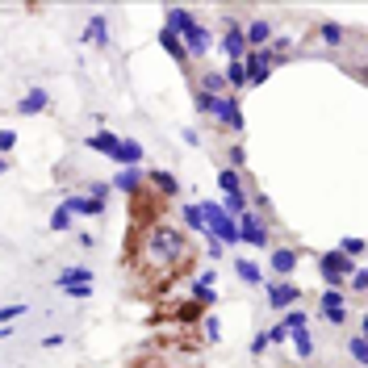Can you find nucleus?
<instances>
[{"label": "nucleus", "mask_w": 368, "mask_h": 368, "mask_svg": "<svg viewBox=\"0 0 368 368\" xmlns=\"http://www.w3.org/2000/svg\"><path fill=\"white\" fill-rule=\"evenodd\" d=\"M192 105H197V113L218 117L226 130H243V105H238V96H234V92H226V96H205V92H192Z\"/></svg>", "instance_id": "1"}, {"label": "nucleus", "mask_w": 368, "mask_h": 368, "mask_svg": "<svg viewBox=\"0 0 368 368\" xmlns=\"http://www.w3.org/2000/svg\"><path fill=\"white\" fill-rule=\"evenodd\" d=\"M234 226H238V243H251V247H260V251L272 247V234H268V218H264V214L247 209V214L234 218Z\"/></svg>", "instance_id": "2"}, {"label": "nucleus", "mask_w": 368, "mask_h": 368, "mask_svg": "<svg viewBox=\"0 0 368 368\" xmlns=\"http://www.w3.org/2000/svg\"><path fill=\"white\" fill-rule=\"evenodd\" d=\"M318 272H322V284H326V289H343V280L356 272V260H347L343 251H322Z\"/></svg>", "instance_id": "3"}, {"label": "nucleus", "mask_w": 368, "mask_h": 368, "mask_svg": "<svg viewBox=\"0 0 368 368\" xmlns=\"http://www.w3.org/2000/svg\"><path fill=\"white\" fill-rule=\"evenodd\" d=\"M318 318L330 322V326H343V322L352 318V314H347V293H343V289H322Z\"/></svg>", "instance_id": "4"}, {"label": "nucleus", "mask_w": 368, "mask_h": 368, "mask_svg": "<svg viewBox=\"0 0 368 368\" xmlns=\"http://www.w3.org/2000/svg\"><path fill=\"white\" fill-rule=\"evenodd\" d=\"M243 71H247V88L268 84V71H272V50H268V46L247 50V54H243Z\"/></svg>", "instance_id": "5"}, {"label": "nucleus", "mask_w": 368, "mask_h": 368, "mask_svg": "<svg viewBox=\"0 0 368 368\" xmlns=\"http://www.w3.org/2000/svg\"><path fill=\"white\" fill-rule=\"evenodd\" d=\"M264 297H268L272 310H293V306H301L306 289L293 284V280H276V284H264Z\"/></svg>", "instance_id": "6"}, {"label": "nucleus", "mask_w": 368, "mask_h": 368, "mask_svg": "<svg viewBox=\"0 0 368 368\" xmlns=\"http://www.w3.org/2000/svg\"><path fill=\"white\" fill-rule=\"evenodd\" d=\"M218 50L226 54V63H243V54H247V38H243V25H238L234 17H226V21H222V42H218Z\"/></svg>", "instance_id": "7"}, {"label": "nucleus", "mask_w": 368, "mask_h": 368, "mask_svg": "<svg viewBox=\"0 0 368 368\" xmlns=\"http://www.w3.org/2000/svg\"><path fill=\"white\" fill-rule=\"evenodd\" d=\"M297 264H301V251L297 247H272L268 251V272L280 276V280H289V276L297 272Z\"/></svg>", "instance_id": "8"}, {"label": "nucleus", "mask_w": 368, "mask_h": 368, "mask_svg": "<svg viewBox=\"0 0 368 368\" xmlns=\"http://www.w3.org/2000/svg\"><path fill=\"white\" fill-rule=\"evenodd\" d=\"M180 42H184V54H188V59H205V54H209V46H214V34H209V25H201V21H197L188 34H180Z\"/></svg>", "instance_id": "9"}, {"label": "nucleus", "mask_w": 368, "mask_h": 368, "mask_svg": "<svg viewBox=\"0 0 368 368\" xmlns=\"http://www.w3.org/2000/svg\"><path fill=\"white\" fill-rule=\"evenodd\" d=\"M46 109H50V92H46L42 84H30V92L17 100V113H21V117H38Z\"/></svg>", "instance_id": "10"}, {"label": "nucleus", "mask_w": 368, "mask_h": 368, "mask_svg": "<svg viewBox=\"0 0 368 368\" xmlns=\"http://www.w3.org/2000/svg\"><path fill=\"white\" fill-rule=\"evenodd\" d=\"M109 184H113L117 192H126V197H138V192L146 188V172H142V168H117Z\"/></svg>", "instance_id": "11"}, {"label": "nucleus", "mask_w": 368, "mask_h": 368, "mask_svg": "<svg viewBox=\"0 0 368 368\" xmlns=\"http://www.w3.org/2000/svg\"><path fill=\"white\" fill-rule=\"evenodd\" d=\"M243 38H247V50H260V46L272 42V21L268 17H251L243 25Z\"/></svg>", "instance_id": "12"}, {"label": "nucleus", "mask_w": 368, "mask_h": 368, "mask_svg": "<svg viewBox=\"0 0 368 368\" xmlns=\"http://www.w3.org/2000/svg\"><path fill=\"white\" fill-rule=\"evenodd\" d=\"M142 159H146V151H142L138 138H122L117 151H113V163H117V168H142Z\"/></svg>", "instance_id": "13"}, {"label": "nucleus", "mask_w": 368, "mask_h": 368, "mask_svg": "<svg viewBox=\"0 0 368 368\" xmlns=\"http://www.w3.org/2000/svg\"><path fill=\"white\" fill-rule=\"evenodd\" d=\"M163 25H168L172 34H188V30L197 25V17H192V8H184V4H168V8H163Z\"/></svg>", "instance_id": "14"}, {"label": "nucleus", "mask_w": 368, "mask_h": 368, "mask_svg": "<svg viewBox=\"0 0 368 368\" xmlns=\"http://www.w3.org/2000/svg\"><path fill=\"white\" fill-rule=\"evenodd\" d=\"M63 205H67L71 214H84V218H100V214H105V205H100V201H92V197H84V192H67V197H63Z\"/></svg>", "instance_id": "15"}, {"label": "nucleus", "mask_w": 368, "mask_h": 368, "mask_svg": "<svg viewBox=\"0 0 368 368\" xmlns=\"http://www.w3.org/2000/svg\"><path fill=\"white\" fill-rule=\"evenodd\" d=\"M84 42L88 46H109V21H105V13H92L88 17V30H84Z\"/></svg>", "instance_id": "16"}, {"label": "nucleus", "mask_w": 368, "mask_h": 368, "mask_svg": "<svg viewBox=\"0 0 368 368\" xmlns=\"http://www.w3.org/2000/svg\"><path fill=\"white\" fill-rule=\"evenodd\" d=\"M71 284H92V268L71 264V268H63V272L54 276V289H59V293H63V289H71Z\"/></svg>", "instance_id": "17"}, {"label": "nucleus", "mask_w": 368, "mask_h": 368, "mask_svg": "<svg viewBox=\"0 0 368 368\" xmlns=\"http://www.w3.org/2000/svg\"><path fill=\"white\" fill-rule=\"evenodd\" d=\"M289 343H293V356H297L301 364H310V360H314V335H310V326H306V330H293V335H289Z\"/></svg>", "instance_id": "18"}, {"label": "nucleus", "mask_w": 368, "mask_h": 368, "mask_svg": "<svg viewBox=\"0 0 368 368\" xmlns=\"http://www.w3.org/2000/svg\"><path fill=\"white\" fill-rule=\"evenodd\" d=\"M146 184H155L163 197H176V192H180V180H176L168 168H151V172H146Z\"/></svg>", "instance_id": "19"}, {"label": "nucleus", "mask_w": 368, "mask_h": 368, "mask_svg": "<svg viewBox=\"0 0 368 368\" xmlns=\"http://www.w3.org/2000/svg\"><path fill=\"white\" fill-rule=\"evenodd\" d=\"M159 46L172 54V63H180V67H188V54H184V42H180V34H172L168 25L159 30Z\"/></svg>", "instance_id": "20"}, {"label": "nucleus", "mask_w": 368, "mask_h": 368, "mask_svg": "<svg viewBox=\"0 0 368 368\" xmlns=\"http://www.w3.org/2000/svg\"><path fill=\"white\" fill-rule=\"evenodd\" d=\"M234 276H238L243 284H260V289H264V268H260L255 260H243V255H238V260H234Z\"/></svg>", "instance_id": "21"}, {"label": "nucleus", "mask_w": 368, "mask_h": 368, "mask_svg": "<svg viewBox=\"0 0 368 368\" xmlns=\"http://www.w3.org/2000/svg\"><path fill=\"white\" fill-rule=\"evenodd\" d=\"M218 205H222V214H226V218H238V214H247V209H251V201H247V188H243V192H222V201H218Z\"/></svg>", "instance_id": "22"}, {"label": "nucleus", "mask_w": 368, "mask_h": 368, "mask_svg": "<svg viewBox=\"0 0 368 368\" xmlns=\"http://www.w3.org/2000/svg\"><path fill=\"white\" fill-rule=\"evenodd\" d=\"M117 142H122V138L113 134V130H96V134L88 138V151H96V155H109V159H113Z\"/></svg>", "instance_id": "23"}, {"label": "nucleus", "mask_w": 368, "mask_h": 368, "mask_svg": "<svg viewBox=\"0 0 368 368\" xmlns=\"http://www.w3.org/2000/svg\"><path fill=\"white\" fill-rule=\"evenodd\" d=\"M280 326H284L289 335H293V330H306V326H310V314H306L301 306H293V310H284V318H280Z\"/></svg>", "instance_id": "24"}, {"label": "nucleus", "mask_w": 368, "mask_h": 368, "mask_svg": "<svg viewBox=\"0 0 368 368\" xmlns=\"http://www.w3.org/2000/svg\"><path fill=\"white\" fill-rule=\"evenodd\" d=\"M222 80H226V88H230V92H243V88H247V71H243V63H226Z\"/></svg>", "instance_id": "25"}, {"label": "nucleus", "mask_w": 368, "mask_h": 368, "mask_svg": "<svg viewBox=\"0 0 368 368\" xmlns=\"http://www.w3.org/2000/svg\"><path fill=\"white\" fill-rule=\"evenodd\" d=\"M218 188H222V192H243V188H247V184H243V172L218 168Z\"/></svg>", "instance_id": "26"}, {"label": "nucleus", "mask_w": 368, "mask_h": 368, "mask_svg": "<svg viewBox=\"0 0 368 368\" xmlns=\"http://www.w3.org/2000/svg\"><path fill=\"white\" fill-rule=\"evenodd\" d=\"M180 218H184V226L197 230V234L205 230V222H201V205H197V201H184V205H180Z\"/></svg>", "instance_id": "27"}, {"label": "nucleus", "mask_w": 368, "mask_h": 368, "mask_svg": "<svg viewBox=\"0 0 368 368\" xmlns=\"http://www.w3.org/2000/svg\"><path fill=\"white\" fill-rule=\"evenodd\" d=\"M84 197L100 201V205H109V197H113V184H109V180H88V184H84Z\"/></svg>", "instance_id": "28"}, {"label": "nucleus", "mask_w": 368, "mask_h": 368, "mask_svg": "<svg viewBox=\"0 0 368 368\" xmlns=\"http://www.w3.org/2000/svg\"><path fill=\"white\" fill-rule=\"evenodd\" d=\"M30 314V301H13V306H0V326H13L17 318Z\"/></svg>", "instance_id": "29"}, {"label": "nucleus", "mask_w": 368, "mask_h": 368, "mask_svg": "<svg viewBox=\"0 0 368 368\" xmlns=\"http://www.w3.org/2000/svg\"><path fill=\"white\" fill-rule=\"evenodd\" d=\"M218 301V293H214V284H197L192 280V306H201V310H209Z\"/></svg>", "instance_id": "30"}, {"label": "nucleus", "mask_w": 368, "mask_h": 368, "mask_svg": "<svg viewBox=\"0 0 368 368\" xmlns=\"http://www.w3.org/2000/svg\"><path fill=\"white\" fill-rule=\"evenodd\" d=\"M318 38L326 46H339L343 38H347V30H343V25H335V21H322V25H318Z\"/></svg>", "instance_id": "31"}, {"label": "nucleus", "mask_w": 368, "mask_h": 368, "mask_svg": "<svg viewBox=\"0 0 368 368\" xmlns=\"http://www.w3.org/2000/svg\"><path fill=\"white\" fill-rule=\"evenodd\" d=\"M335 251H343L347 260H356V264H360V255H364V238H360V234H352V238H343Z\"/></svg>", "instance_id": "32"}, {"label": "nucleus", "mask_w": 368, "mask_h": 368, "mask_svg": "<svg viewBox=\"0 0 368 368\" xmlns=\"http://www.w3.org/2000/svg\"><path fill=\"white\" fill-rule=\"evenodd\" d=\"M50 230H54V234H63V230H71V209H67L63 201H59V209L50 214Z\"/></svg>", "instance_id": "33"}, {"label": "nucleus", "mask_w": 368, "mask_h": 368, "mask_svg": "<svg viewBox=\"0 0 368 368\" xmlns=\"http://www.w3.org/2000/svg\"><path fill=\"white\" fill-rule=\"evenodd\" d=\"M222 168L243 172V168H247V151H243V146H226V163H222Z\"/></svg>", "instance_id": "34"}, {"label": "nucleus", "mask_w": 368, "mask_h": 368, "mask_svg": "<svg viewBox=\"0 0 368 368\" xmlns=\"http://www.w3.org/2000/svg\"><path fill=\"white\" fill-rule=\"evenodd\" d=\"M201 330H205V339H209V343H218V339H222V322L214 318V314H201Z\"/></svg>", "instance_id": "35"}, {"label": "nucleus", "mask_w": 368, "mask_h": 368, "mask_svg": "<svg viewBox=\"0 0 368 368\" xmlns=\"http://www.w3.org/2000/svg\"><path fill=\"white\" fill-rule=\"evenodd\" d=\"M347 352H352L356 364H368V339H364V335H356V339L347 343Z\"/></svg>", "instance_id": "36"}, {"label": "nucleus", "mask_w": 368, "mask_h": 368, "mask_svg": "<svg viewBox=\"0 0 368 368\" xmlns=\"http://www.w3.org/2000/svg\"><path fill=\"white\" fill-rule=\"evenodd\" d=\"M201 238H205V255H209V260H222V255H226V247H222L209 230H201Z\"/></svg>", "instance_id": "37"}, {"label": "nucleus", "mask_w": 368, "mask_h": 368, "mask_svg": "<svg viewBox=\"0 0 368 368\" xmlns=\"http://www.w3.org/2000/svg\"><path fill=\"white\" fill-rule=\"evenodd\" d=\"M347 289H352V293H364V289H368V272L360 268V264H356V272H352V284H347Z\"/></svg>", "instance_id": "38"}, {"label": "nucleus", "mask_w": 368, "mask_h": 368, "mask_svg": "<svg viewBox=\"0 0 368 368\" xmlns=\"http://www.w3.org/2000/svg\"><path fill=\"white\" fill-rule=\"evenodd\" d=\"M264 335H268V343H284V339H289V330H284L280 322H272V326H268Z\"/></svg>", "instance_id": "39"}, {"label": "nucleus", "mask_w": 368, "mask_h": 368, "mask_svg": "<svg viewBox=\"0 0 368 368\" xmlns=\"http://www.w3.org/2000/svg\"><path fill=\"white\" fill-rule=\"evenodd\" d=\"M268 347H272V343H268V335H264V330H260V335H255V339H251V356H264V352H268Z\"/></svg>", "instance_id": "40"}, {"label": "nucleus", "mask_w": 368, "mask_h": 368, "mask_svg": "<svg viewBox=\"0 0 368 368\" xmlns=\"http://www.w3.org/2000/svg\"><path fill=\"white\" fill-rule=\"evenodd\" d=\"M13 146H17V130H0V155L13 151Z\"/></svg>", "instance_id": "41"}, {"label": "nucleus", "mask_w": 368, "mask_h": 368, "mask_svg": "<svg viewBox=\"0 0 368 368\" xmlns=\"http://www.w3.org/2000/svg\"><path fill=\"white\" fill-rule=\"evenodd\" d=\"M63 293H67V297H80V301H84V297H92V284H71V289H63Z\"/></svg>", "instance_id": "42"}, {"label": "nucleus", "mask_w": 368, "mask_h": 368, "mask_svg": "<svg viewBox=\"0 0 368 368\" xmlns=\"http://www.w3.org/2000/svg\"><path fill=\"white\" fill-rule=\"evenodd\" d=\"M180 138H184V142H188V146H201V134H197L192 126H184V130H180Z\"/></svg>", "instance_id": "43"}, {"label": "nucleus", "mask_w": 368, "mask_h": 368, "mask_svg": "<svg viewBox=\"0 0 368 368\" xmlns=\"http://www.w3.org/2000/svg\"><path fill=\"white\" fill-rule=\"evenodd\" d=\"M214 280H218V272H214V268H205V272L197 276V284H214Z\"/></svg>", "instance_id": "44"}, {"label": "nucleus", "mask_w": 368, "mask_h": 368, "mask_svg": "<svg viewBox=\"0 0 368 368\" xmlns=\"http://www.w3.org/2000/svg\"><path fill=\"white\" fill-rule=\"evenodd\" d=\"M13 335V326H0V339H8Z\"/></svg>", "instance_id": "45"}, {"label": "nucleus", "mask_w": 368, "mask_h": 368, "mask_svg": "<svg viewBox=\"0 0 368 368\" xmlns=\"http://www.w3.org/2000/svg\"><path fill=\"white\" fill-rule=\"evenodd\" d=\"M4 172H8V159H4V155H0V176H4Z\"/></svg>", "instance_id": "46"}, {"label": "nucleus", "mask_w": 368, "mask_h": 368, "mask_svg": "<svg viewBox=\"0 0 368 368\" xmlns=\"http://www.w3.org/2000/svg\"><path fill=\"white\" fill-rule=\"evenodd\" d=\"M134 368H146V364H134Z\"/></svg>", "instance_id": "47"}, {"label": "nucleus", "mask_w": 368, "mask_h": 368, "mask_svg": "<svg viewBox=\"0 0 368 368\" xmlns=\"http://www.w3.org/2000/svg\"><path fill=\"white\" fill-rule=\"evenodd\" d=\"M306 368H314V364H306Z\"/></svg>", "instance_id": "48"}]
</instances>
